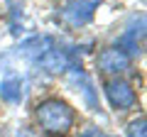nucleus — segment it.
I'll return each mask as SVG.
<instances>
[{"label":"nucleus","instance_id":"nucleus-7","mask_svg":"<svg viewBox=\"0 0 147 137\" xmlns=\"http://www.w3.org/2000/svg\"><path fill=\"white\" fill-rule=\"evenodd\" d=\"M142 37H145V30H142V22H140V27H130V30L123 34L120 39H118V44L115 47L118 49H123V52L127 54V56H132V54H137L140 52V44H142Z\"/></svg>","mask_w":147,"mask_h":137},{"label":"nucleus","instance_id":"nucleus-4","mask_svg":"<svg viewBox=\"0 0 147 137\" xmlns=\"http://www.w3.org/2000/svg\"><path fill=\"white\" fill-rule=\"evenodd\" d=\"M98 68L103 74H113V76L125 74L130 68V56L118 47H108L98 54Z\"/></svg>","mask_w":147,"mask_h":137},{"label":"nucleus","instance_id":"nucleus-9","mask_svg":"<svg viewBox=\"0 0 147 137\" xmlns=\"http://www.w3.org/2000/svg\"><path fill=\"white\" fill-rule=\"evenodd\" d=\"M127 137H147V122L145 118H137L127 125Z\"/></svg>","mask_w":147,"mask_h":137},{"label":"nucleus","instance_id":"nucleus-3","mask_svg":"<svg viewBox=\"0 0 147 137\" xmlns=\"http://www.w3.org/2000/svg\"><path fill=\"white\" fill-rule=\"evenodd\" d=\"M105 98H108V103L115 108V110H130L137 103L135 88H132L127 81L118 79V76L110 79V81H105Z\"/></svg>","mask_w":147,"mask_h":137},{"label":"nucleus","instance_id":"nucleus-8","mask_svg":"<svg viewBox=\"0 0 147 137\" xmlns=\"http://www.w3.org/2000/svg\"><path fill=\"white\" fill-rule=\"evenodd\" d=\"M22 81L20 79H5L0 83V98L5 103H20L22 100Z\"/></svg>","mask_w":147,"mask_h":137},{"label":"nucleus","instance_id":"nucleus-11","mask_svg":"<svg viewBox=\"0 0 147 137\" xmlns=\"http://www.w3.org/2000/svg\"><path fill=\"white\" fill-rule=\"evenodd\" d=\"M110 137H115V135H110Z\"/></svg>","mask_w":147,"mask_h":137},{"label":"nucleus","instance_id":"nucleus-1","mask_svg":"<svg viewBox=\"0 0 147 137\" xmlns=\"http://www.w3.org/2000/svg\"><path fill=\"white\" fill-rule=\"evenodd\" d=\"M37 125L42 127L47 135H66L76 122L74 108L59 98H47L37 105Z\"/></svg>","mask_w":147,"mask_h":137},{"label":"nucleus","instance_id":"nucleus-10","mask_svg":"<svg viewBox=\"0 0 147 137\" xmlns=\"http://www.w3.org/2000/svg\"><path fill=\"white\" fill-rule=\"evenodd\" d=\"M79 137H103V135H100V130H98V127H86V130L81 132Z\"/></svg>","mask_w":147,"mask_h":137},{"label":"nucleus","instance_id":"nucleus-2","mask_svg":"<svg viewBox=\"0 0 147 137\" xmlns=\"http://www.w3.org/2000/svg\"><path fill=\"white\" fill-rule=\"evenodd\" d=\"M98 3L100 0H66V3L59 7L57 20L61 22L64 27H69V30H79L86 22H91Z\"/></svg>","mask_w":147,"mask_h":137},{"label":"nucleus","instance_id":"nucleus-6","mask_svg":"<svg viewBox=\"0 0 147 137\" xmlns=\"http://www.w3.org/2000/svg\"><path fill=\"white\" fill-rule=\"evenodd\" d=\"M49 49H54V37H49V34H34L32 39L20 44V52L25 56H32V59H39Z\"/></svg>","mask_w":147,"mask_h":137},{"label":"nucleus","instance_id":"nucleus-5","mask_svg":"<svg viewBox=\"0 0 147 137\" xmlns=\"http://www.w3.org/2000/svg\"><path fill=\"white\" fill-rule=\"evenodd\" d=\"M37 64L44 68V71H49V74H59V71H64V68H71V61H69V54L61 52V49H49V52H44L42 56L37 59Z\"/></svg>","mask_w":147,"mask_h":137}]
</instances>
